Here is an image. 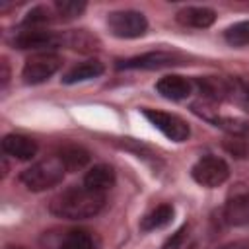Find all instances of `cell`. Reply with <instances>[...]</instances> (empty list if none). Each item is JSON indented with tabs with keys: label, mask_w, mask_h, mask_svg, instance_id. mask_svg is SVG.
Wrapping results in <instances>:
<instances>
[{
	"label": "cell",
	"mask_w": 249,
	"mask_h": 249,
	"mask_svg": "<svg viewBox=\"0 0 249 249\" xmlns=\"http://www.w3.org/2000/svg\"><path fill=\"white\" fill-rule=\"evenodd\" d=\"M105 206V193L91 191L88 187H68L58 193L49 208L54 216L64 220H86L99 214Z\"/></svg>",
	"instance_id": "1"
},
{
	"label": "cell",
	"mask_w": 249,
	"mask_h": 249,
	"mask_svg": "<svg viewBox=\"0 0 249 249\" xmlns=\"http://www.w3.org/2000/svg\"><path fill=\"white\" fill-rule=\"evenodd\" d=\"M66 169L64 165L60 163V160L54 156V158H47L43 161H37L33 163L31 167H27L21 175H19V181L23 183L25 189L29 191H47L54 185H58L64 177Z\"/></svg>",
	"instance_id": "2"
},
{
	"label": "cell",
	"mask_w": 249,
	"mask_h": 249,
	"mask_svg": "<svg viewBox=\"0 0 249 249\" xmlns=\"http://www.w3.org/2000/svg\"><path fill=\"white\" fill-rule=\"evenodd\" d=\"M43 249H99V237L84 228L49 231L41 237Z\"/></svg>",
	"instance_id": "3"
},
{
	"label": "cell",
	"mask_w": 249,
	"mask_h": 249,
	"mask_svg": "<svg viewBox=\"0 0 249 249\" xmlns=\"http://www.w3.org/2000/svg\"><path fill=\"white\" fill-rule=\"evenodd\" d=\"M107 27L119 39H136V37H142L146 33L148 19L140 12H134V10H119V12H111L109 14Z\"/></svg>",
	"instance_id": "4"
},
{
	"label": "cell",
	"mask_w": 249,
	"mask_h": 249,
	"mask_svg": "<svg viewBox=\"0 0 249 249\" xmlns=\"http://www.w3.org/2000/svg\"><path fill=\"white\" fill-rule=\"evenodd\" d=\"M62 66V58L56 53H35L31 54L21 70V78L25 84H43L47 82L58 68Z\"/></svg>",
	"instance_id": "5"
},
{
	"label": "cell",
	"mask_w": 249,
	"mask_h": 249,
	"mask_svg": "<svg viewBox=\"0 0 249 249\" xmlns=\"http://www.w3.org/2000/svg\"><path fill=\"white\" fill-rule=\"evenodd\" d=\"M191 175L198 185L214 189V187H220L222 183H226V179L230 177V167L218 156H202L193 165Z\"/></svg>",
	"instance_id": "6"
},
{
	"label": "cell",
	"mask_w": 249,
	"mask_h": 249,
	"mask_svg": "<svg viewBox=\"0 0 249 249\" xmlns=\"http://www.w3.org/2000/svg\"><path fill=\"white\" fill-rule=\"evenodd\" d=\"M185 58L177 53H165V51H154V53H146V54H138L126 60H121L117 64L119 70H160V68H167V66H177L181 64Z\"/></svg>",
	"instance_id": "7"
},
{
	"label": "cell",
	"mask_w": 249,
	"mask_h": 249,
	"mask_svg": "<svg viewBox=\"0 0 249 249\" xmlns=\"http://www.w3.org/2000/svg\"><path fill=\"white\" fill-rule=\"evenodd\" d=\"M144 117L163 136H167L173 142H183L191 134L189 124L181 117H177V115H171V113H165V111H156V109H144Z\"/></svg>",
	"instance_id": "8"
},
{
	"label": "cell",
	"mask_w": 249,
	"mask_h": 249,
	"mask_svg": "<svg viewBox=\"0 0 249 249\" xmlns=\"http://www.w3.org/2000/svg\"><path fill=\"white\" fill-rule=\"evenodd\" d=\"M224 218L231 226H243L249 222V189L235 185L224 204Z\"/></svg>",
	"instance_id": "9"
},
{
	"label": "cell",
	"mask_w": 249,
	"mask_h": 249,
	"mask_svg": "<svg viewBox=\"0 0 249 249\" xmlns=\"http://www.w3.org/2000/svg\"><path fill=\"white\" fill-rule=\"evenodd\" d=\"M58 45H62V37L54 35L53 31H45V29H27V31L18 33L14 39V47L21 51L47 53V49H54Z\"/></svg>",
	"instance_id": "10"
},
{
	"label": "cell",
	"mask_w": 249,
	"mask_h": 249,
	"mask_svg": "<svg viewBox=\"0 0 249 249\" xmlns=\"http://www.w3.org/2000/svg\"><path fill=\"white\" fill-rule=\"evenodd\" d=\"M2 150L16 160L27 161L37 154V142L23 134H6L2 140Z\"/></svg>",
	"instance_id": "11"
},
{
	"label": "cell",
	"mask_w": 249,
	"mask_h": 249,
	"mask_svg": "<svg viewBox=\"0 0 249 249\" xmlns=\"http://www.w3.org/2000/svg\"><path fill=\"white\" fill-rule=\"evenodd\" d=\"M156 89L161 97L179 101V99H185L187 95H191L193 84L183 76H163L161 80H158Z\"/></svg>",
	"instance_id": "12"
},
{
	"label": "cell",
	"mask_w": 249,
	"mask_h": 249,
	"mask_svg": "<svg viewBox=\"0 0 249 249\" xmlns=\"http://www.w3.org/2000/svg\"><path fill=\"white\" fill-rule=\"evenodd\" d=\"M177 21L183 25H189V27L204 29L216 21V12L206 6H187L177 12Z\"/></svg>",
	"instance_id": "13"
},
{
	"label": "cell",
	"mask_w": 249,
	"mask_h": 249,
	"mask_svg": "<svg viewBox=\"0 0 249 249\" xmlns=\"http://www.w3.org/2000/svg\"><path fill=\"white\" fill-rule=\"evenodd\" d=\"M115 185V171L111 165L107 163H97L93 165L86 177H84V187L97 191V193H105L107 189H111Z\"/></svg>",
	"instance_id": "14"
},
{
	"label": "cell",
	"mask_w": 249,
	"mask_h": 249,
	"mask_svg": "<svg viewBox=\"0 0 249 249\" xmlns=\"http://www.w3.org/2000/svg\"><path fill=\"white\" fill-rule=\"evenodd\" d=\"M56 158L64 165L66 171H78L89 163V152L78 144H64L58 148Z\"/></svg>",
	"instance_id": "15"
},
{
	"label": "cell",
	"mask_w": 249,
	"mask_h": 249,
	"mask_svg": "<svg viewBox=\"0 0 249 249\" xmlns=\"http://www.w3.org/2000/svg\"><path fill=\"white\" fill-rule=\"evenodd\" d=\"M196 86H198V91L202 93V97L210 103L222 101L230 95V80H224V78H216V76L196 78Z\"/></svg>",
	"instance_id": "16"
},
{
	"label": "cell",
	"mask_w": 249,
	"mask_h": 249,
	"mask_svg": "<svg viewBox=\"0 0 249 249\" xmlns=\"http://www.w3.org/2000/svg\"><path fill=\"white\" fill-rule=\"evenodd\" d=\"M105 72V66H103V62H99V60H86V62H80V64H76V66H72L66 74H64V78H62V82L64 84H78V82H88V80H93V78H99L101 74Z\"/></svg>",
	"instance_id": "17"
},
{
	"label": "cell",
	"mask_w": 249,
	"mask_h": 249,
	"mask_svg": "<svg viewBox=\"0 0 249 249\" xmlns=\"http://www.w3.org/2000/svg\"><path fill=\"white\" fill-rule=\"evenodd\" d=\"M173 220V206L171 204H160L156 206L152 212H148L142 222H140V230L142 231H152V230H160L163 226H167Z\"/></svg>",
	"instance_id": "18"
},
{
	"label": "cell",
	"mask_w": 249,
	"mask_h": 249,
	"mask_svg": "<svg viewBox=\"0 0 249 249\" xmlns=\"http://www.w3.org/2000/svg\"><path fill=\"white\" fill-rule=\"evenodd\" d=\"M230 99H233L241 109L249 111V80L233 78L230 80Z\"/></svg>",
	"instance_id": "19"
},
{
	"label": "cell",
	"mask_w": 249,
	"mask_h": 249,
	"mask_svg": "<svg viewBox=\"0 0 249 249\" xmlns=\"http://www.w3.org/2000/svg\"><path fill=\"white\" fill-rule=\"evenodd\" d=\"M216 126L224 128L230 136H249V123L243 119H235V117H220L214 121Z\"/></svg>",
	"instance_id": "20"
},
{
	"label": "cell",
	"mask_w": 249,
	"mask_h": 249,
	"mask_svg": "<svg viewBox=\"0 0 249 249\" xmlns=\"http://www.w3.org/2000/svg\"><path fill=\"white\" fill-rule=\"evenodd\" d=\"M224 39L231 47L249 45V21H239V23H233L231 27H228L224 31Z\"/></svg>",
	"instance_id": "21"
},
{
	"label": "cell",
	"mask_w": 249,
	"mask_h": 249,
	"mask_svg": "<svg viewBox=\"0 0 249 249\" xmlns=\"http://www.w3.org/2000/svg\"><path fill=\"white\" fill-rule=\"evenodd\" d=\"M62 43H66L68 47L78 49V51H93L97 45L95 39L89 37L86 31H70L66 37H62Z\"/></svg>",
	"instance_id": "22"
},
{
	"label": "cell",
	"mask_w": 249,
	"mask_h": 249,
	"mask_svg": "<svg viewBox=\"0 0 249 249\" xmlns=\"http://www.w3.org/2000/svg\"><path fill=\"white\" fill-rule=\"evenodd\" d=\"M224 148L239 160L249 158V136H228L224 140Z\"/></svg>",
	"instance_id": "23"
},
{
	"label": "cell",
	"mask_w": 249,
	"mask_h": 249,
	"mask_svg": "<svg viewBox=\"0 0 249 249\" xmlns=\"http://www.w3.org/2000/svg\"><path fill=\"white\" fill-rule=\"evenodd\" d=\"M58 16L62 19H72V18H78L84 10H86V2H76V0H58L54 4Z\"/></svg>",
	"instance_id": "24"
},
{
	"label": "cell",
	"mask_w": 249,
	"mask_h": 249,
	"mask_svg": "<svg viewBox=\"0 0 249 249\" xmlns=\"http://www.w3.org/2000/svg\"><path fill=\"white\" fill-rule=\"evenodd\" d=\"M53 19V16H51V12H49V8H45V6H37V8H33L27 16H25V19H23V25H31V27H37V25H43V23H49Z\"/></svg>",
	"instance_id": "25"
},
{
	"label": "cell",
	"mask_w": 249,
	"mask_h": 249,
	"mask_svg": "<svg viewBox=\"0 0 249 249\" xmlns=\"http://www.w3.org/2000/svg\"><path fill=\"white\" fill-rule=\"evenodd\" d=\"M218 249H249V241L247 239H237V241H231V243H226Z\"/></svg>",
	"instance_id": "26"
},
{
	"label": "cell",
	"mask_w": 249,
	"mask_h": 249,
	"mask_svg": "<svg viewBox=\"0 0 249 249\" xmlns=\"http://www.w3.org/2000/svg\"><path fill=\"white\" fill-rule=\"evenodd\" d=\"M6 249H23V247H14V245H10V247H6Z\"/></svg>",
	"instance_id": "27"
}]
</instances>
